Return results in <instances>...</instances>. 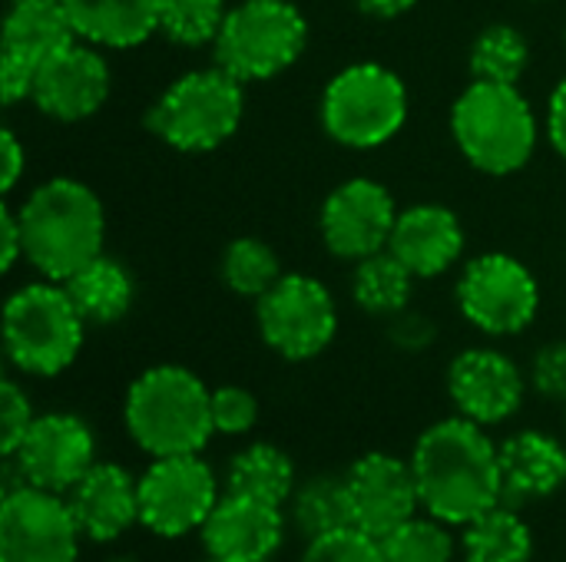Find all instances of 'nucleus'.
<instances>
[{"mask_svg":"<svg viewBox=\"0 0 566 562\" xmlns=\"http://www.w3.org/2000/svg\"><path fill=\"white\" fill-rule=\"evenodd\" d=\"M421 510L448 527H468L491 507L504 503L497 444L481 424L448 417L431 424L411 454Z\"/></svg>","mask_w":566,"mask_h":562,"instance_id":"obj_1","label":"nucleus"},{"mask_svg":"<svg viewBox=\"0 0 566 562\" xmlns=\"http://www.w3.org/2000/svg\"><path fill=\"white\" fill-rule=\"evenodd\" d=\"M23 258L46 278L66 282L86 262L103 255V205L96 192L76 179H50L23 202Z\"/></svg>","mask_w":566,"mask_h":562,"instance_id":"obj_2","label":"nucleus"},{"mask_svg":"<svg viewBox=\"0 0 566 562\" xmlns=\"http://www.w3.org/2000/svg\"><path fill=\"white\" fill-rule=\"evenodd\" d=\"M129 437L149 457L199 454L216 434L212 391L179 364H159L143 371L123 404Z\"/></svg>","mask_w":566,"mask_h":562,"instance_id":"obj_3","label":"nucleus"},{"mask_svg":"<svg viewBox=\"0 0 566 562\" xmlns=\"http://www.w3.org/2000/svg\"><path fill=\"white\" fill-rule=\"evenodd\" d=\"M451 132L464 159L488 176L524 169L537 146L531 103L511 83L474 79L451 109Z\"/></svg>","mask_w":566,"mask_h":562,"instance_id":"obj_4","label":"nucleus"},{"mask_svg":"<svg viewBox=\"0 0 566 562\" xmlns=\"http://www.w3.org/2000/svg\"><path fill=\"white\" fill-rule=\"evenodd\" d=\"M83 315L56 282L27 285L3 308V348L17 371L56 378L83 348Z\"/></svg>","mask_w":566,"mask_h":562,"instance_id":"obj_5","label":"nucleus"},{"mask_svg":"<svg viewBox=\"0 0 566 562\" xmlns=\"http://www.w3.org/2000/svg\"><path fill=\"white\" fill-rule=\"evenodd\" d=\"M242 79L222 66L179 76L149 109V129L182 152H209L222 146L242 123Z\"/></svg>","mask_w":566,"mask_h":562,"instance_id":"obj_6","label":"nucleus"},{"mask_svg":"<svg viewBox=\"0 0 566 562\" xmlns=\"http://www.w3.org/2000/svg\"><path fill=\"white\" fill-rule=\"evenodd\" d=\"M308 43V23L289 0H242L216 36V66L242 83L289 70Z\"/></svg>","mask_w":566,"mask_h":562,"instance_id":"obj_7","label":"nucleus"},{"mask_svg":"<svg viewBox=\"0 0 566 562\" xmlns=\"http://www.w3.org/2000/svg\"><path fill=\"white\" fill-rule=\"evenodd\" d=\"M408 119V89L381 63H355L332 76L322 96L325 132L348 149H375Z\"/></svg>","mask_w":566,"mask_h":562,"instance_id":"obj_8","label":"nucleus"},{"mask_svg":"<svg viewBox=\"0 0 566 562\" xmlns=\"http://www.w3.org/2000/svg\"><path fill=\"white\" fill-rule=\"evenodd\" d=\"M219 500V480L199 454L153 457L139 477V527L153 537L179 540L202 530Z\"/></svg>","mask_w":566,"mask_h":562,"instance_id":"obj_9","label":"nucleus"},{"mask_svg":"<svg viewBox=\"0 0 566 562\" xmlns=\"http://www.w3.org/2000/svg\"><path fill=\"white\" fill-rule=\"evenodd\" d=\"M259 331L285 361L318 358L338 331L335 298L318 278L282 275L275 288L259 298Z\"/></svg>","mask_w":566,"mask_h":562,"instance_id":"obj_10","label":"nucleus"},{"mask_svg":"<svg viewBox=\"0 0 566 562\" xmlns=\"http://www.w3.org/2000/svg\"><path fill=\"white\" fill-rule=\"evenodd\" d=\"M461 315L491 338L521 335L541 308V288L531 268L511 255L474 258L458 282Z\"/></svg>","mask_w":566,"mask_h":562,"instance_id":"obj_11","label":"nucleus"},{"mask_svg":"<svg viewBox=\"0 0 566 562\" xmlns=\"http://www.w3.org/2000/svg\"><path fill=\"white\" fill-rule=\"evenodd\" d=\"M80 527L63 494L17 487L0 503V562H76Z\"/></svg>","mask_w":566,"mask_h":562,"instance_id":"obj_12","label":"nucleus"},{"mask_svg":"<svg viewBox=\"0 0 566 562\" xmlns=\"http://www.w3.org/2000/svg\"><path fill=\"white\" fill-rule=\"evenodd\" d=\"M398 222L391 192L375 179H348L322 205L318 229L332 255L361 262L388 248Z\"/></svg>","mask_w":566,"mask_h":562,"instance_id":"obj_13","label":"nucleus"},{"mask_svg":"<svg viewBox=\"0 0 566 562\" xmlns=\"http://www.w3.org/2000/svg\"><path fill=\"white\" fill-rule=\"evenodd\" d=\"M7 460L20 470L23 484L66 494L96 464V441L76 414H36Z\"/></svg>","mask_w":566,"mask_h":562,"instance_id":"obj_14","label":"nucleus"},{"mask_svg":"<svg viewBox=\"0 0 566 562\" xmlns=\"http://www.w3.org/2000/svg\"><path fill=\"white\" fill-rule=\"evenodd\" d=\"M345 484H348V497L355 510V527L375 540L388 537L391 530H398L405 520L418 517L421 510L411 460H401L395 454L371 450L358 457L348 467Z\"/></svg>","mask_w":566,"mask_h":562,"instance_id":"obj_15","label":"nucleus"},{"mask_svg":"<svg viewBox=\"0 0 566 562\" xmlns=\"http://www.w3.org/2000/svg\"><path fill=\"white\" fill-rule=\"evenodd\" d=\"M448 394L461 417L491 427L521 411L527 378L507 354L494 348H468L448 368Z\"/></svg>","mask_w":566,"mask_h":562,"instance_id":"obj_16","label":"nucleus"},{"mask_svg":"<svg viewBox=\"0 0 566 562\" xmlns=\"http://www.w3.org/2000/svg\"><path fill=\"white\" fill-rule=\"evenodd\" d=\"M109 96V66L106 60L83 46L70 43L60 53L46 56L36 66L33 79V103L43 116H53L60 123H80L93 116Z\"/></svg>","mask_w":566,"mask_h":562,"instance_id":"obj_17","label":"nucleus"},{"mask_svg":"<svg viewBox=\"0 0 566 562\" xmlns=\"http://www.w3.org/2000/svg\"><path fill=\"white\" fill-rule=\"evenodd\" d=\"M206 556L235 562H269L285 543V507L222 494L199 530Z\"/></svg>","mask_w":566,"mask_h":562,"instance_id":"obj_18","label":"nucleus"},{"mask_svg":"<svg viewBox=\"0 0 566 562\" xmlns=\"http://www.w3.org/2000/svg\"><path fill=\"white\" fill-rule=\"evenodd\" d=\"M63 497L93 543H116L139 523V480L113 460H96Z\"/></svg>","mask_w":566,"mask_h":562,"instance_id":"obj_19","label":"nucleus"},{"mask_svg":"<svg viewBox=\"0 0 566 562\" xmlns=\"http://www.w3.org/2000/svg\"><path fill=\"white\" fill-rule=\"evenodd\" d=\"M388 252L415 275L438 278L444 275L464 252V229L458 215L444 205H411L398 212Z\"/></svg>","mask_w":566,"mask_h":562,"instance_id":"obj_20","label":"nucleus"},{"mask_svg":"<svg viewBox=\"0 0 566 562\" xmlns=\"http://www.w3.org/2000/svg\"><path fill=\"white\" fill-rule=\"evenodd\" d=\"M497 454L504 500H547L566 484V447L544 431H517L497 444Z\"/></svg>","mask_w":566,"mask_h":562,"instance_id":"obj_21","label":"nucleus"},{"mask_svg":"<svg viewBox=\"0 0 566 562\" xmlns=\"http://www.w3.org/2000/svg\"><path fill=\"white\" fill-rule=\"evenodd\" d=\"M163 0H63L76 36L126 50L159 30Z\"/></svg>","mask_w":566,"mask_h":562,"instance_id":"obj_22","label":"nucleus"},{"mask_svg":"<svg viewBox=\"0 0 566 562\" xmlns=\"http://www.w3.org/2000/svg\"><path fill=\"white\" fill-rule=\"evenodd\" d=\"M76 40L63 0H13L3 20V53H17L40 66L46 56L60 53Z\"/></svg>","mask_w":566,"mask_h":562,"instance_id":"obj_23","label":"nucleus"},{"mask_svg":"<svg viewBox=\"0 0 566 562\" xmlns=\"http://www.w3.org/2000/svg\"><path fill=\"white\" fill-rule=\"evenodd\" d=\"M60 285L66 288L86 325H113L133 305V278L109 255H96Z\"/></svg>","mask_w":566,"mask_h":562,"instance_id":"obj_24","label":"nucleus"},{"mask_svg":"<svg viewBox=\"0 0 566 562\" xmlns=\"http://www.w3.org/2000/svg\"><path fill=\"white\" fill-rule=\"evenodd\" d=\"M295 464L275 444H252L239 450L226 467V494L255 497L275 507L292 503L295 497Z\"/></svg>","mask_w":566,"mask_h":562,"instance_id":"obj_25","label":"nucleus"},{"mask_svg":"<svg viewBox=\"0 0 566 562\" xmlns=\"http://www.w3.org/2000/svg\"><path fill=\"white\" fill-rule=\"evenodd\" d=\"M461 556L464 562H531L534 533L517 510L497 503L468 527H461Z\"/></svg>","mask_w":566,"mask_h":562,"instance_id":"obj_26","label":"nucleus"},{"mask_svg":"<svg viewBox=\"0 0 566 562\" xmlns=\"http://www.w3.org/2000/svg\"><path fill=\"white\" fill-rule=\"evenodd\" d=\"M292 523L305 540H318L355 527V510L345 477H312L292 497Z\"/></svg>","mask_w":566,"mask_h":562,"instance_id":"obj_27","label":"nucleus"},{"mask_svg":"<svg viewBox=\"0 0 566 562\" xmlns=\"http://www.w3.org/2000/svg\"><path fill=\"white\" fill-rule=\"evenodd\" d=\"M415 275L385 248L358 262L352 278V295L361 311L368 315H398L411 298Z\"/></svg>","mask_w":566,"mask_h":562,"instance_id":"obj_28","label":"nucleus"},{"mask_svg":"<svg viewBox=\"0 0 566 562\" xmlns=\"http://www.w3.org/2000/svg\"><path fill=\"white\" fill-rule=\"evenodd\" d=\"M527 66H531V43L511 23L488 26L474 40V46H471L474 79H491V83H511V86H517L521 76L527 73Z\"/></svg>","mask_w":566,"mask_h":562,"instance_id":"obj_29","label":"nucleus"},{"mask_svg":"<svg viewBox=\"0 0 566 562\" xmlns=\"http://www.w3.org/2000/svg\"><path fill=\"white\" fill-rule=\"evenodd\" d=\"M381 553L385 562H454L458 543L444 520L418 513L381 537Z\"/></svg>","mask_w":566,"mask_h":562,"instance_id":"obj_30","label":"nucleus"},{"mask_svg":"<svg viewBox=\"0 0 566 562\" xmlns=\"http://www.w3.org/2000/svg\"><path fill=\"white\" fill-rule=\"evenodd\" d=\"M282 278L279 255L259 238H235L222 255V282L242 298H262Z\"/></svg>","mask_w":566,"mask_h":562,"instance_id":"obj_31","label":"nucleus"},{"mask_svg":"<svg viewBox=\"0 0 566 562\" xmlns=\"http://www.w3.org/2000/svg\"><path fill=\"white\" fill-rule=\"evenodd\" d=\"M226 13V0H163L159 30L179 46H206L216 43Z\"/></svg>","mask_w":566,"mask_h":562,"instance_id":"obj_32","label":"nucleus"},{"mask_svg":"<svg viewBox=\"0 0 566 562\" xmlns=\"http://www.w3.org/2000/svg\"><path fill=\"white\" fill-rule=\"evenodd\" d=\"M298 562H385V553H381V540L368 537L358 527H348V530L308 540Z\"/></svg>","mask_w":566,"mask_h":562,"instance_id":"obj_33","label":"nucleus"},{"mask_svg":"<svg viewBox=\"0 0 566 562\" xmlns=\"http://www.w3.org/2000/svg\"><path fill=\"white\" fill-rule=\"evenodd\" d=\"M259 421V401L252 391L239 388V384H222L212 391V424L216 434L226 437H239L249 434Z\"/></svg>","mask_w":566,"mask_h":562,"instance_id":"obj_34","label":"nucleus"},{"mask_svg":"<svg viewBox=\"0 0 566 562\" xmlns=\"http://www.w3.org/2000/svg\"><path fill=\"white\" fill-rule=\"evenodd\" d=\"M33 421H36V414H33L30 397L20 391V384L3 381V388H0V450H3V457H10L20 447V441L27 437Z\"/></svg>","mask_w":566,"mask_h":562,"instance_id":"obj_35","label":"nucleus"},{"mask_svg":"<svg viewBox=\"0 0 566 562\" xmlns=\"http://www.w3.org/2000/svg\"><path fill=\"white\" fill-rule=\"evenodd\" d=\"M531 384L541 397L566 404V341H551L534 354Z\"/></svg>","mask_w":566,"mask_h":562,"instance_id":"obj_36","label":"nucleus"},{"mask_svg":"<svg viewBox=\"0 0 566 562\" xmlns=\"http://www.w3.org/2000/svg\"><path fill=\"white\" fill-rule=\"evenodd\" d=\"M33 79H36V66L30 60L0 50V93H3V103L13 106V103L33 96Z\"/></svg>","mask_w":566,"mask_h":562,"instance_id":"obj_37","label":"nucleus"},{"mask_svg":"<svg viewBox=\"0 0 566 562\" xmlns=\"http://www.w3.org/2000/svg\"><path fill=\"white\" fill-rule=\"evenodd\" d=\"M23 255V229H20V215L3 209L0 212V265L3 272H10L17 265V258Z\"/></svg>","mask_w":566,"mask_h":562,"instance_id":"obj_38","label":"nucleus"},{"mask_svg":"<svg viewBox=\"0 0 566 562\" xmlns=\"http://www.w3.org/2000/svg\"><path fill=\"white\" fill-rule=\"evenodd\" d=\"M0 146H3V179H0V185H3V192H10L20 182L23 169H27V152L17 142L13 129H3L0 132Z\"/></svg>","mask_w":566,"mask_h":562,"instance_id":"obj_39","label":"nucleus"},{"mask_svg":"<svg viewBox=\"0 0 566 562\" xmlns=\"http://www.w3.org/2000/svg\"><path fill=\"white\" fill-rule=\"evenodd\" d=\"M547 132H551V142L554 149L566 159V76L564 83L554 89L551 96V109H547Z\"/></svg>","mask_w":566,"mask_h":562,"instance_id":"obj_40","label":"nucleus"},{"mask_svg":"<svg viewBox=\"0 0 566 562\" xmlns=\"http://www.w3.org/2000/svg\"><path fill=\"white\" fill-rule=\"evenodd\" d=\"M418 0H358V7L368 13V17H378V20H391V17H401L415 7Z\"/></svg>","mask_w":566,"mask_h":562,"instance_id":"obj_41","label":"nucleus"},{"mask_svg":"<svg viewBox=\"0 0 566 562\" xmlns=\"http://www.w3.org/2000/svg\"><path fill=\"white\" fill-rule=\"evenodd\" d=\"M103 562H143L139 556H133V553H113V556H106Z\"/></svg>","mask_w":566,"mask_h":562,"instance_id":"obj_42","label":"nucleus"},{"mask_svg":"<svg viewBox=\"0 0 566 562\" xmlns=\"http://www.w3.org/2000/svg\"><path fill=\"white\" fill-rule=\"evenodd\" d=\"M202 562H235V560H219V556H206Z\"/></svg>","mask_w":566,"mask_h":562,"instance_id":"obj_43","label":"nucleus"}]
</instances>
